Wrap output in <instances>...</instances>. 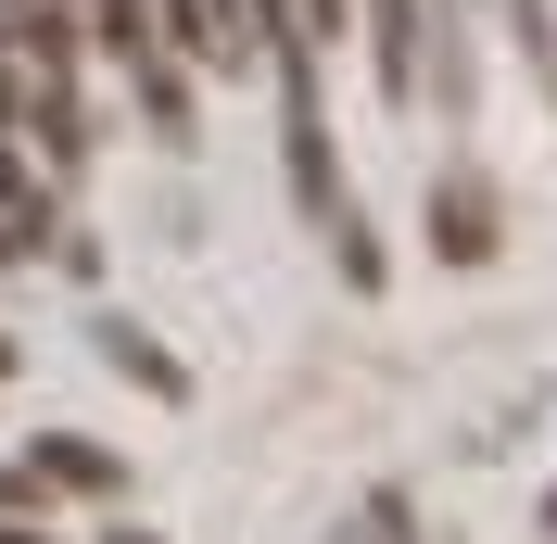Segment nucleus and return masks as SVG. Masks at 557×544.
<instances>
[{
  "mask_svg": "<svg viewBox=\"0 0 557 544\" xmlns=\"http://www.w3.org/2000/svg\"><path fill=\"white\" fill-rule=\"evenodd\" d=\"M418 215H431V254H444V267H494V240H507V228H494V190H482L469 165L431 177V203H418Z\"/></svg>",
  "mask_w": 557,
  "mask_h": 544,
  "instance_id": "obj_1",
  "label": "nucleus"
},
{
  "mask_svg": "<svg viewBox=\"0 0 557 544\" xmlns=\"http://www.w3.org/2000/svg\"><path fill=\"white\" fill-rule=\"evenodd\" d=\"M51 228H64V190H51V165H26V152L0 139V254H51Z\"/></svg>",
  "mask_w": 557,
  "mask_h": 544,
  "instance_id": "obj_2",
  "label": "nucleus"
},
{
  "mask_svg": "<svg viewBox=\"0 0 557 544\" xmlns=\"http://www.w3.org/2000/svg\"><path fill=\"white\" fill-rule=\"evenodd\" d=\"M127 89H139V127L165 139V152H190V139H203V114H190V64H177L165 38H152V51H127Z\"/></svg>",
  "mask_w": 557,
  "mask_h": 544,
  "instance_id": "obj_3",
  "label": "nucleus"
},
{
  "mask_svg": "<svg viewBox=\"0 0 557 544\" xmlns=\"http://www.w3.org/2000/svg\"><path fill=\"white\" fill-rule=\"evenodd\" d=\"M26 481H38V494H89V507L127 494V469H114L89 431H38V443H26Z\"/></svg>",
  "mask_w": 557,
  "mask_h": 544,
  "instance_id": "obj_4",
  "label": "nucleus"
},
{
  "mask_svg": "<svg viewBox=\"0 0 557 544\" xmlns=\"http://www.w3.org/2000/svg\"><path fill=\"white\" fill-rule=\"evenodd\" d=\"M89 355H102V368H127L152 406H190V368H177V355L139 330V317H89Z\"/></svg>",
  "mask_w": 557,
  "mask_h": 544,
  "instance_id": "obj_5",
  "label": "nucleus"
},
{
  "mask_svg": "<svg viewBox=\"0 0 557 544\" xmlns=\"http://www.w3.org/2000/svg\"><path fill=\"white\" fill-rule=\"evenodd\" d=\"M317 240H330V267H343V292H381V228H368V215H355V190H343V203H330V215H317Z\"/></svg>",
  "mask_w": 557,
  "mask_h": 544,
  "instance_id": "obj_6",
  "label": "nucleus"
},
{
  "mask_svg": "<svg viewBox=\"0 0 557 544\" xmlns=\"http://www.w3.org/2000/svg\"><path fill=\"white\" fill-rule=\"evenodd\" d=\"M76 13H89V51H102V64L152 51V0H76Z\"/></svg>",
  "mask_w": 557,
  "mask_h": 544,
  "instance_id": "obj_7",
  "label": "nucleus"
},
{
  "mask_svg": "<svg viewBox=\"0 0 557 544\" xmlns=\"http://www.w3.org/2000/svg\"><path fill=\"white\" fill-rule=\"evenodd\" d=\"M343 544H418V507L406 494H368V507H355V532Z\"/></svg>",
  "mask_w": 557,
  "mask_h": 544,
  "instance_id": "obj_8",
  "label": "nucleus"
},
{
  "mask_svg": "<svg viewBox=\"0 0 557 544\" xmlns=\"http://www.w3.org/2000/svg\"><path fill=\"white\" fill-rule=\"evenodd\" d=\"M0 544H51V532H26V519H0Z\"/></svg>",
  "mask_w": 557,
  "mask_h": 544,
  "instance_id": "obj_9",
  "label": "nucleus"
},
{
  "mask_svg": "<svg viewBox=\"0 0 557 544\" xmlns=\"http://www.w3.org/2000/svg\"><path fill=\"white\" fill-rule=\"evenodd\" d=\"M102 544H165V532H127V519H114V532H102Z\"/></svg>",
  "mask_w": 557,
  "mask_h": 544,
  "instance_id": "obj_10",
  "label": "nucleus"
},
{
  "mask_svg": "<svg viewBox=\"0 0 557 544\" xmlns=\"http://www.w3.org/2000/svg\"><path fill=\"white\" fill-rule=\"evenodd\" d=\"M545 532H557V494H545Z\"/></svg>",
  "mask_w": 557,
  "mask_h": 544,
  "instance_id": "obj_11",
  "label": "nucleus"
}]
</instances>
